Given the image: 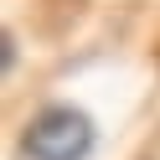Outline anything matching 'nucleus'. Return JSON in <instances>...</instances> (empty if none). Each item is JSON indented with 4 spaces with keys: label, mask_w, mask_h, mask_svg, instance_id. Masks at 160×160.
<instances>
[{
    "label": "nucleus",
    "mask_w": 160,
    "mask_h": 160,
    "mask_svg": "<svg viewBox=\"0 0 160 160\" xmlns=\"http://www.w3.org/2000/svg\"><path fill=\"white\" fill-rule=\"evenodd\" d=\"M21 150L31 160H88L93 150V119L72 103H52L26 124Z\"/></svg>",
    "instance_id": "f257e3e1"
}]
</instances>
